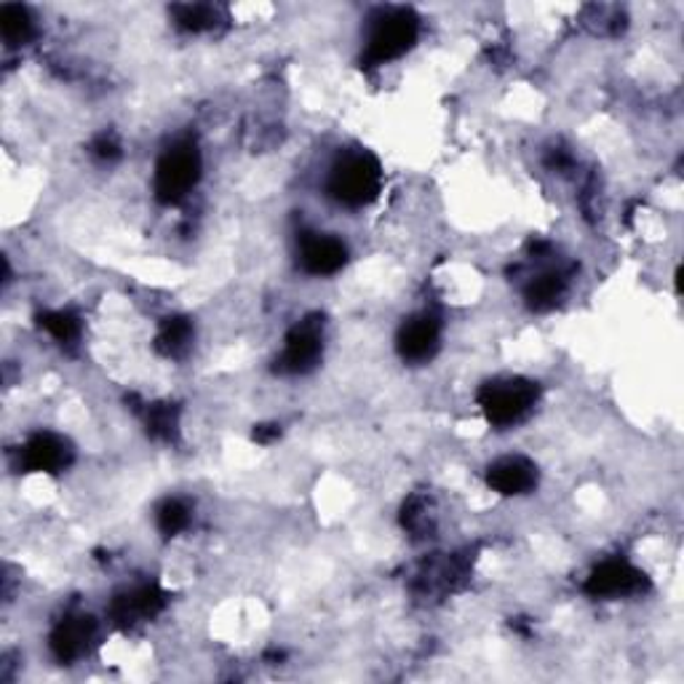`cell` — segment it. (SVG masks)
Masks as SVG:
<instances>
[{"instance_id": "obj_1", "label": "cell", "mask_w": 684, "mask_h": 684, "mask_svg": "<svg viewBox=\"0 0 684 684\" xmlns=\"http://www.w3.org/2000/svg\"><path fill=\"white\" fill-rule=\"evenodd\" d=\"M383 188V169L370 153H351L340 158L329 171L326 190L340 207L361 209L378 199Z\"/></svg>"}, {"instance_id": "obj_2", "label": "cell", "mask_w": 684, "mask_h": 684, "mask_svg": "<svg viewBox=\"0 0 684 684\" xmlns=\"http://www.w3.org/2000/svg\"><path fill=\"white\" fill-rule=\"evenodd\" d=\"M201 180V153L193 142L171 144L155 167V199L167 207H174L188 199L190 190Z\"/></svg>"}, {"instance_id": "obj_3", "label": "cell", "mask_w": 684, "mask_h": 684, "mask_svg": "<svg viewBox=\"0 0 684 684\" xmlns=\"http://www.w3.org/2000/svg\"><path fill=\"white\" fill-rule=\"evenodd\" d=\"M418 17L410 9L380 11L370 30V41H366V62L385 64L404 57L418 41Z\"/></svg>"}, {"instance_id": "obj_4", "label": "cell", "mask_w": 684, "mask_h": 684, "mask_svg": "<svg viewBox=\"0 0 684 684\" xmlns=\"http://www.w3.org/2000/svg\"><path fill=\"white\" fill-rule=\"evenodd\" d=\"M537 401V385L522 378L495 380L479 391V404L492 425L509 428L527 418Z\"/></svg>"}, {"instance_id": "obj_5", "label": "cell", "mask_w": 684, "mask_h": 684, "mask_svg": "<svg viewBox=\"0 0 684 684\" xmlns=\"http://www.w3.org/2000/svg\"><path fill=\"white\" fill-rule=\"evenodd\" d=\"M321 353H324L321 321L305 319L286 334L284 353H281L275 364H279V372H284V374H305L319 364Z\"/></svg>"}, {"instance_id": "obj_6", "label": "cell", "mask_w": 684, "mask_h": 684, "mask_svg": "<svg viewBox=\"0 0 684 684\" xmlns=\"http://www.w3.org/2000/svg\"><path fill=\"white\" fill-rule=\"evenodd\" d=\"M644 589V575L634 564L621 562V559H610V562L598 564L585 581V591L596 598H617L640 594Z\"/></svg>"}, {"instance_id": "obj_7", "label": "cell", "mask_w": 684, "mask_h": 684, "mask_svg": "<svg viewBox=\"0 0 684 684\" xmlns=\"http://www.w3.org/2000/svg\"><path fill=\"white\" fill-rule=\"evenodd\" d=\"M439 340H442V324L433 313H418L412 319H406L399 329V353L404 361H420L433 359V353L439 351Z\"/></svg>"}, {"instance_id": "obj_8", "label": "cell", "mask_w": 684, "mask_h": 684, "mask_svg": "<svg viewBox=\"0 0 684 684\" xmlns=\"http://www.w3.org/2000/svg\"><path fill=\"white\" fill-rule=\"evenodd\" d=\"M345 243L326 233H305L300 239V265L308 275H334L345 268Z\"/></svg>"}, {"instance_id": "obj_9", "label": "cell", "mask_w": 684, "mask_h": 684, "mask_svg": "<svg viewBox=\"0 0 684 684\" xmlns=\"http://www.w3.org/2000/svg\"><path fill=\"white\" fill-rule=\"evenodd\" d=\"M94 617L89 615H70L51 634V653L57 655V661L72 663L78 657L89 653V644L94 640Z\"/></svg>"}, {"instance_id": "obj_10", "label": "cell", "mask_w": 684, "mask_h": 684, "mask_svg": "<svg viewBox=\"0 0 684 684\" xmlns=\"http://www.w3.org/2000/svg\"><path fill=\"white\" fill-rule=\"evenodd\" d=\"M486 482L500 495H524L537 484V469L527 457H503L486 471Z\"/></svg>"}, {"instance_id": "obj_11", "label": "cell", "mask_w": 684, "mask_h": 684, "mask_svg": "<svg viewBox=\"0 0 684 684\" xmlns=\"http://www.w3.org/2000/svg\"><path fill=\"white\" fill-rule=\"evenodd\" d=\"M24 469L38 473H57L70 463V450L54 433H36L22 450Z\"/></svg>"}, {"instance_id": "obj_12", "label": "cell", "mask_w": 684, "mask_h": 684, "mask_svg": "<svg viewBox=\"0 0 684 684\" xmlns=\"http://www.w3.org/2000/svg\"><path fill=\"white\" fill-rule=\"evenodd\" d=\"M163 607V594L155 585H142V589L127 591V594L115 596L113 602V617L121 626H131V623L142 621V617H153L158 610Z\"/></svg>"}, {"instance_id": "obj_13", "label": "cell", "mask_w": 684, "mask_h": 684, "mask_svg": "<svg viewBox=\"0 0 684 684\" xmlns=\"http://www.w3.org/2000/svg\"><path fill=\"white\" fill-rule=\"evenodd\" d=\"M564 289H567V279H564V273H559V271L541 273L537 279H532V284L527 286L530 308H535V311H549V308H554L556 302L562 300Z\"/></svg>"}, {"instance_id": "obj_14", "label": "cell", "mask_w": 684, "mask_h": 684, "mask_svg": "<svg viewBox=\"0 0 684 684\" xmlns=\"http://www.w3.org/2000/svg\"><path fill=\"white\" fill-rule=\"evenodd\" d=\"M0 28H3V38L9 46H22L32 38V19L28 9H22V6H3V11H0Z\"/></svg>"}, {"instance_id": "obj_15", "label": "cell", "mask_w": 684, "mask_h": 684, "mask_svg": "<svg viewBox=\"0 0 684 684\" xmlns=\"http://www.w3.org/2000/svg\"><path fill=\"white\" fill-rule=\"evenodd\" d=\"M190 340H193V324L188 319H169L158 334V348L167 356H182L190 348Z\"/></svg>"}, {"instance_id": "obj_16", "label": "cell", "mask_w": 684, "mask_h": 684, "mask_svg": "<svg viewBox=\"0 0 684 684\" xmlns=\"http://www.w3.org/2000/svg\"><path fill=\"white\" fill-rule=\"evenodd\" d=\"M41 326L57 342H62V345H72V342L78 340V334H81V321H78V315H72L70 311L43 313L41 315Z\"/></svg>"}, {"instance_id": "obj_17", "label": "cell", "mask_w": 684, "mask_h": 684, "mask_svg": "<svg viewBox=\"0 0 684 684\" xmlns=\"http://www.w3.org/2000/svg\"><path fill=\"white\" fill-rule=\"evenodd\" d=\"M190 524V509L182 500H167V503L158 509V530L167 537L180 535L182 530H188Z\"/></svg>"}, {"instance_id": "obj_18", "label": "cell", "mask_w": 684, "mask_h": 684, "mask_svg": "<svg viewBox=\"0 0 684 684\" xmlns=\"http://www.w3.org/2000/svg\"><path fill=\"white\" fill-rule=\"evenodd\" d=\"M174 17H177V24H180L182 30H193V32L209 30L217 24V11L212 9V6H201V3L177 6Z\"/></svg>"}, {"instance_id": "obj_19", "label": "cell", "mask_w": 684, "mask_h": 684, "mask_svg": "<svg viewBox=\"0 0 684 684\" xmlns=\"http://www.w3.org/2000/svg\"><path fill=\"white\" fill-rule=\"evenodd\" d=\"M148 428L155 439H167L169 442L177 431V418L171 406H153L148 414Z\"/></svg>"}, {"instance_id": "obj_20", "label": "cell", "mask_w": 684, "mask_h": 684, "mask_svg": "<svg viewBox=\"0 0 684 684\" xmlns=\"http://www.w3.org/2000/svg\"><path fill=\"white\" fill-rule=\"evenodd\" d=\"M94 155H100V158H118L121 155V148H118V142L113 140V137H108V134H102L100 140L94 142Z\"/></svg>"}]
</instances>
